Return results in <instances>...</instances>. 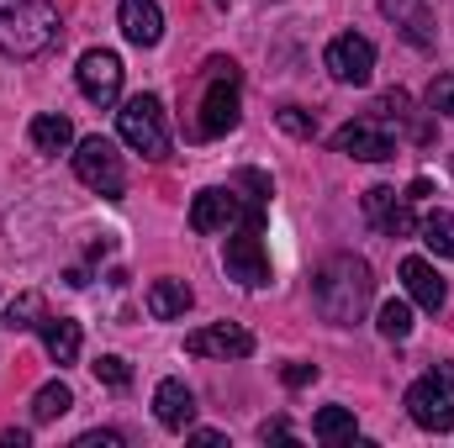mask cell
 <instances>
[{
    "label": "cell",
    "instance_id": "obj_1",
    "mask_svg": "<svg viewBox=\"0 0 454 448\" xmlns=\"http://www.w3.org/2000/svg\"><path fill=\"white\" fill-rule=\"evenodd\" d=\"M312 301H317V317L333 322V328H354L364 322L370 301H375V274L364 259L354 253H333L317 274H312Z\"/></svg>",
    "mask_w": 454,
    "mask_h": 448
},
{
    "label": "cell",
    "instance_id": "obj_2",
    "mask_svg": "<svg viewBox=\"0 0 454 448\" xmlns=\"http://www.w3.org/2000/svg\"><path fill=\"white\" fill-rule=\"evenodd\" d=\"M64 37L53 0H0V53L5 58H37Z\"/></svg>",
    "mask_w": 454,
    "mask_h": 448
},
{
    "label": "cell",
    "instance_id": "obj_3",
    "mask_svg": "<svg viewBox=\"0 0 454 448\" xmlns=\"http://www.w3.org/2000/svg\"><path fill=\"white\" fill-rule=\"evenodd\" d=\"M407 417L423 433H450L454 428V364H434L423 380L407 385Z\"/></svg>",
    "mask_w": 454,
    "mask_h": 448
},
{
    "label": "cell",
    "instance_id": "obj_4",
    "mask_svg": "<svg viewBox=\"0 0 454 448\" xmlns=\"http://www.w3.org/2000/svg\"><path fill=\"white\" fill-rule=\"evenodd\" d=\"M264 217H248L227 232V248H223V269L227 280H238L243 290H264L270 285V253H264Z\"/></svg>",
    "mask_w": 454,
    "mask_h": 448
},
{
    "label": "cell",
    "instance_id": "obj_5",
    "mask_svg": "<svg viewBox=\"0 0 454 448\" xmlns=\"http://www.w3.org/2000/svg\"><path fill=\"white\" fill-rule=\"evenodd\" d=\"M116 132H121V143L132 148V153H143V158H164L169 153V127H164V106H159V96H132L121 112H116Z\"/></svg>",
    "mask_w": 454,
    "mask_h": 448
},
{
    "label": "cell",
    "instance_id": "obj_6",
    "mask_svg": "<svg viewBox=\"0 0 454 448\" xmlns=\"http://www.w3.org/2000/svg\"><path fill=\"white\" fill-rule=\"evenodd\" d=\"M232 127H238V64L232 58H212L207 64V96H201L196 137H223Z\"/></svg>",
    "mask_w": 454,
    "mask_h": 448
},
{
    "label": "cell",
    "instance_id": "obj_7",
    "mask_svg": "<svg viewBox=\"0 0 454 448\" xmlns=\"http://www.w3.org/2000/svg\"><path fill=\"white\" fill-rule=\"evenodd\" d=\"M264 201H270V190L238 196V190L212 185V190H201V196L191 201V227H196V232H232V227L248 222V217H264Z\"/></svg>",
    "mask_w": 454,
    "mask_h": 448
},
{
    "label": "cell",
    "instance_id": "obj_8",
    "mask_svg": "<svg viewBox=\"0 0 454 448\" xmlns=\"http://www.w3.org/2000/svg\"><path fill=\"white\" fill-rule=\"evenodd\" d=\"M74 174H80V185H90V190L106 196V201H116V196L127 190L121 153H116V143H106V137H85V143H74Z\"/></svg>",
    "mask_w": 454,
    "mask_h": 448
},
{
    "label": "cell",
    "instance_id": "obj_9",
    "mask_svg": "<svg viewBox=\"0 0 454 448\" xmlns=\"http://www.w3.org/2000/svg\"><path fill=\"white\" fill-rule=\"evenodd\" d=\"M333 148L348 153V158H359V164H386V158H396V137H391V127H386L380 116H354V121H343L339 132H333Z\"/></svg>",
    "mask_w": 454,
    "mask_h": 448
},
{
    "label": "cell",
    "instance_id": "obj_10",
    "mask_svg": "<svg viewBox=\"0 0 454 448\" xmlns=\"http://www.w3.org/2000/svg\"><path fill=\"white\" fill-rule=\"evenodd\" d=\"M359 206H364V222L375 227L380 237H412V232H418V212H412V201L396 196L391 185H370Z\"/></svg>",
    "mask_w": 454,
    "mask_h": 448
},
{
    "label": "cell",
    "instance_id": "obj_11",
    "mask_svg": "<svg viewBox=\"0 0 454 448\" xmlns=\"http://www.w3.org/2000/svg\"><path fill=\"white\" fill-rule=\"evenodd\" d=\"M323 64H328V74H333L339 85H370V74H375V48H370V37L343 32V37L328 42Z\"/></svg>",
    "mask_w": 454,
    "mask_h": 448
},
{
    "label": "cell",
    "instance_id": "obj_12",
    "mask_svg": "<svg viewBox=\"0 0 454 448\" xmlns=\"http://www.w3.org/2000/svg\"><path fill=\"white\" fill-rule=\"evenodd\" d=\"M74 80H80V96H85V101L116 106V96H121V58H116L112 48H90V53L80 58Z\"/></svg>",
    "mask_w": 454,
    "mask_h": 448
},
{
    "label": "cell",
    "instance_id": "obj_13",
    "mask_svg": "<svg viewBox=\"0 0 454 448\" xmlns=\"http://www.w3.org/2000/svg\"><path fill=\"white\" fill-rule=\"evenodd\" d=\"M185 353L191 359H248L254 353V333L238 328V322H212V328H196L185 337Z\"/></svg>",
    "mask_w": 454,
    "mask_h": 448
},
{
    "label": "cell",
    "instance_id": "obj_14",
    "mask_svg": "<svg viewBox=\"0 0 454 448\" xmlns=\"http://www.w3.org/2000/svg\"><path fill=\"white\" fill-rule=\"evenodd\" d=\"M380 16H386V21H391L412 48H434V37H439L428 0H380Z\"/></svg>",
    "mask_w": 454,
    "mask_h": 448
},
{
    "label": "cell",
    "instance_id": "obj_15",
    "mask_svg": "<svg viewBox=\"0 0 454 448\" xmlns=\"http://www.w3.org/2000/svg\"><path fill=\"white\" fill-rule=\"evenodd\" d=\"M153 417H159L169 433H185V428L196 422V396H191V385H185V380H159V390H153Z\"/></svg>",
    "mask_w": 454,
    "mask_h": 448
},
{
    "label": "cell",
    "instance_id": "obj_16",
    "mask_svg": "<svg viewBox=\"0 0 454 448\" xmlns=\"http://www.w3.org/2000/svg\"><path fill=\"white\" fill-rule=\"evenodd\" d=\"M402 285L423 312H444V301H450V290H444V280L428 259H402Z\"/></svg>",
    "mask_w": 454,
    "mask_h": 448
},
{
    "label": "cell",
    "instance_id": "obj_17",
    "mask_svg": "<svg viewBox=\"0 0 454 448\" xmlns=\"http://www.w3.org/2000/svg\"><path fill=\"white\" fill-rule=\"evenodd\" d=\"M121 37L132 48H153L164 37V11L159 0H121Z\"/></svg>",
    "mask_w": 454,
    "mask_h": 448
},
{
    "label": "cell",
    "instance_id": "obj_18",
    "mask_svg": "<svg viewBox=\"0 0 454 448\" xmlns=\"http://www.w3.org/2000/svg\"><path fill=\"white\" fill-rule=\"evenodd\" d=\"M27 137H32V148H37V153L59 158V153H69V148H74V121H69L64 112H43V116H32Z\"/></svg>",
    "mask_w": 454,
    "mask_h": 448
},
{
    "label": "cell",
    "instance_id": "obj_19",
    "mask_svg": "<svg viewBox=\"0 0 454 448\" xmlns=\"http://www.w3.org/2000/svg\"><path fill=\"white\" fill-rule=\"evenodd\" d=\"M191 285L185 280H153L148 285V317L153 322H175V317H185L191 312Z\"/></svg>",
    "mask_w": 454,
    "mask_h": 448
},
{
    "label": "cell",
    "instance_id": "obj_20",
    "mask_svg": "<svg viewBox=\"0 0 454 448\" xmlns=\"http://www.w3.org/2000/svg\"><path fill=\"white\" fill-rule=\"evenodd\" d=\"M37 333H43V348H48V359H53L59 369L80 359V322H74V317H48Z\"/></svg>",
    "mask_w": 454,
    "mask_h": 448
},
{
    "label": "cell",
    "instance_id": "obj_21",
    "mask_svg": "<svg viewBox=\"0 0 454 448\" xmlns=\"http://www.w3.org/2000/svg\"><path fill=\"white\" fill-rule=\"evenodd\" d=\"M43 322H48V301H43L37 290H21V296L5 306V328H11V333H37Z\"/></svg>",
    "mask_w": 454,
    "mask_h": 448
},
{
    "label": "cell",
    "instance_id": "obj_22",
    "mask_svg": "<svg viewBox=\"0 0 454 448\" xmlns=\"http://www.w3.org/2000/svg\"><path fill=\"white\" fill-rule=\"evenodd\" d=\"M312 438L317 444H354V412L348 406H323L312 417Z\"/></svg>",
    "mask_w": 454,
    "mask_h": 448
},
{
    "label": "cell",
    "instance_id": "obj_23",
    "mask_svg": "<svg viewBox=\"0 0 454 448\" xmlns=\"http://www.w3.org/2000/svg\"><path fill=\"white\" fill-rule=\"evenodd\" d=\"M69 406H74V390H69L64 380H48V385L32 396V422H59Z\"/></svg>",
    "mask_w": 454,
    "mask_h": 448
},
{
    "label": "cell",
    "instance_id": "obj_24",
    "mask_svg": "<svg viewBox=\"0 0 454 448\" xmlns=\"http://www.w3.org/2000/svg\"><path fill=\"white\" fill-rule=\"evenodd\" d=\"M418 232H423L428 253L454 259V212H434V217H423V222H418Z\"/></svg>",
    "mask_w": 454,
    "mask_h": 448
},
{
    "label": "cell",
    "instance_id": "obj_25",
    "mask_svg": "<svg viewBox=\"0 0 454 448\" xmlns=\"http://www.w3.org/2000/svg\"><path fill=\"white\" fill-rule=\"evenodd\" d=\"M375 328H380V337L402 343V337L412 333V306H407V301H386V306H380V322H375Z\"/></svg>",
    "mask_w": 454,
    "mask_h": 448
},
{
    "label": "cell",
    "instance_id": "obj_26",
    "mask_svg": "<svg viewBox=\"0 0 454 448\" xmlns=\"http://www.w3.org/2000/svg\"><path fill=\"white\" fill-rule=\"evenodd\" d=\"M90 369H96V380H101V385H112V390H127V385H132V369H127V359H121V353H101Z\"/></svg>",
    "mask_w": 454,
    "mask_h": 448
},
{
    "label": "cell",
    "instance_id": "obj_27",
    "mask_svg": "<svg viewBox=\"0 0 454 448\" xmlns=\"http://www.w3.org/2000/svg\"><path fill=\"white\" fill-rule=\"evenodd\" d=\"M407 112H412V101H407V90H386V96L375 101V112H370V116H380V121L391 127V121H407Z\"/></svg>",
    "mask_w": 454,
    "mask_h": 448
},
{
    "label": "cell",
    "instance_id": "obj_28",
    "mask_svg": "<svg viewBox=\"0 0 454 448\" xmlns=\"http://www.w3.org/2000/svg\"><path fill=\"white\" fill-rule=\"evenodd\" d=\"M428 112H439V116H454V74H439L434 85H428Z\"/></svg>",
    "mask_w": 454,
    "mask_h": 448
},
{
    "label": "cell",
    "instance_id": "obj_29",
    "mask_svg": "<svg viewBox=\"0 0 454 448\" xmlns=\"http://www.w3.org/2000/svg\"><path fill=\"white\" fill-rule=\"evenodd\" d=\"M280 127H286V132H296V137H312V132H317V121L301 112V106H286V112H280Z\"/></svg>",
    "mask_w": 454,
    "mask_h": 448
},
{
    "label": "cell",
    "instance_id": "obj_30",
    "mask_svg": "<svg viewBox=\"0 0 454 448\" xmlns=\"http://www.w3.org/2000/svg\"><path fill=\"white\" fill-rule=\"evenodd\" d=\"M121 444H127V438L112 433V428H101V433H80V438H74V448H121Z\"/></svg>",
    "mask_w": 454,
    "mask_h": 448
},
{
    "label": "cell",
    "instance_id": "obj_31",
    "mask_svg": "<svg viewBox=\"0 0 454 448\" xmlns=\"http://www.w3.org/2000/svg\"><path fill=\"white\" fill-rule=\"evenodd\" d=\"M317 380V364H286V385L291 390H301V385H312Z\"/></svg>",
    "mask_w": 454,
    "mask_h": 448
},
{
    "label": "cell",
    "instance_id": "obj_32",
    "mask_svg": "<svg viewBox=\"0 0 454 448\" xmlns=\"http://www.w3.org/2000/svg\"><path fill=\"white\" fill-rule=\"evenodd\" d=\"M259 438H264V444H291V428L275 417V422H264V428H259Z\"/></svg>",
    "mask_w": 454,
    "mask_h": 448
},
{
    "label": "cell",
    "instance_id": "obj_33",
    "mask_svg": "<svg viewBox=\"0 0 454 448\" xmlns=\"http://www.w3.org/2000/svg\"><path fill=\"white\" fill-rule=\"evenodd\" d=\"M185 433H191V444H207V448L227 444V433H217V428H185Z\"/></svg>",
    "mask_w": 454,
    "mask_h": 448
},
{
    "label": "cell",
    "instance_id": "obj_34",
    "mask_svg": "<svg viewBox=\"0 0 454 448\" xmlns=\"http://www.w3.org/2000/svg\"><path fill=\"white\" fill-rule=\"evenodd\" d=\"M423 196H434V185H428V180H412V185H407V201H423Z\"/></svg>",
    "mask_w": 454,
    "mask_h": 448
},
{
    "label": "cell",
    "instance_id": "obj_35",
    "mask_svg": "<svg viewBox=\"0 0 454 448\" xmlns=\"http://www.w3.org/2000/svg\"><path fill=\"white\" fill-rule=\"evenodd\" d=\"M0 444H5V448H27V433H21V428H11V433H5Z\"/></svg>",
    "mask_w": 454,
    "mask_h": 448
},
{
    "label": "cell",
    "instance_id": "obj_36",
    "mask_svg": "<svg viewBox=\"0 0 454 448\" xmlns=\"http://www.w3.org/2000/svg\"><path fill=\"white\" fill-rule=\"evenodd\" d=\"M223 5H227V0H223Z\"/></svg>",
    "mask_w": 454,
    "mask_h": 448
}]
</instances>
